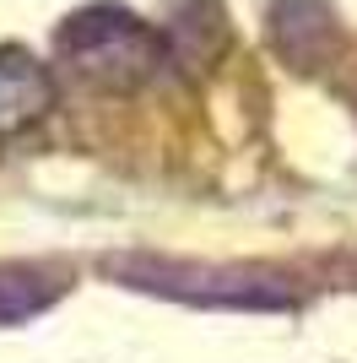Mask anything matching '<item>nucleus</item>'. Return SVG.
<instances>
[{"label": "nucleus", "instance_id": "3", "mask_svg": "<svg viewBox=\"0 0 357 363\" xmlns=\"http://www.w3.org/2000/svg\"><path fill=\"white\" fill-rule=\"evenodd\" d=\"M55 282L44 272H28V266H0V325H16V320L49 309L55 298Z\"/></svg>", "mask_w": 357, "mask_h": 363}, {"label": "nucleus", "instance_id": "2", "mask_svg": "<svg viewBox=\"0 0 357 363\" xmlns=\"http://www.w3.org/2000/svg\"><path fill=\"white\" fill-rule=\"evenodd\" d=\"M55 108V76L38 55L6 44L0 49V141L22 136Z\"/></svg>", "mask_w": 357, "mask_h": 363}, {"label": "nucleus", "instance_id": "1", "mask_svg": "<svg viewBox=\"0 0 357 363\" xmlns=\"http://www.w3.org/2000/svg\"><path fill=\"white\" fill-rule=\"evenodd\" d=\"M60 60L87 87L135 92L168 65V38L125 6H87L60 28Z\"/></svg>", "mask_w": 357, "mask_h": 363}]
</instances>
